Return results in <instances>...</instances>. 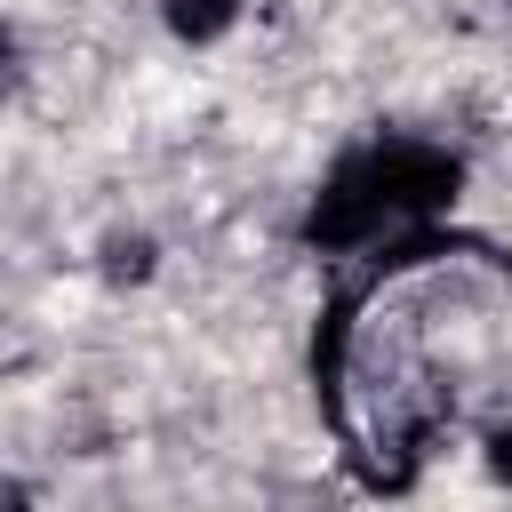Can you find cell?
<instances>
[{
  "label": "cell",
  "instance_id": "1",
  "mask_svg": "<svg viewBox=\"0 0 512 512\" xmlns=\"http://www.w3.org/2000/svg\"><path fill=\"white\" fill-rule=\"evenodd\" d=\"M360 168H368V192L384 200V216H392V224L440 216V208L456 200V184H464V160H456V152H440V144H416V136L368 144V152H360Z\"/></svg>",
  "mask_w": 512,
  "mask_h": 512
},
{
  "label": "cell",
  "instance_id": "2",
  "mask_svg": "<svg viewBox=\"0 0 512 512\" xmlns=\"http://www.w3.org/2000/svg\"><path fill=\"white\" fill-rule=\"evenodd\" d=\"M392 232V216H384V200L368 192V168H360V152L344 160V168H328V184L312 192V208H304V240L312 248H368V240H384Z\"/></svg>",
  "mask_w": 512,
  "mask_h": 512
},
{
  "label": "cell",
  "instance_id": "3",
  "mask_svg": "<svg viewBox=\"0 0 512 512\" xmlns=\"http://www.w3.org/2000/svg\"><path fill=\"white\" fill-rule=\"evenodd\" d=\"M232 24H240V0H168V32H176V40H192V48L224 40Z\"/></svg>",
  "mask_w": 512,
  "mask_h": 512
},
{
  "label": "cell",
  "instance_id": "4",
  "mask_svg": "<svg viewBox=\"0 0 512 512\" xmlns=\"http://www.w3.org/2000/svg\"><path fill=\"white\" fill-rule=\"evenodd\" d=\"M112 280H136V272H152V240H112V264H104Z\"/></svg>",
  "mask_w": 512,
  "mask_h": 512
},
{
  "label": "cell",
  "instance_id": "5",
  "mask_svg": "<svg viewBox=\"0 0 512 512\" xmlns=\"http://www.w3.org/2000/svg\"><path fill=\"white\" fill-rule=\"evenodd\" d=\"M488 472L512 480V416H496V432H488Z\"/></svg>",
  "mask_w": 512,
  "mask_h": 512
},
{
  "label": "cell",
  "instance_id": "6",
  "mask_svg": "<svg viewBox=\"0 0 512 512\" xmlns=\"http://www.w3.org/2000/svg\"><path fill=\"white\" fill-rule=\"evenodd\" d=\"M0 512H32V504H24V496H16L8 480H0Z\"/></svg>",
  "mask_w": 512,
  "mask_h": 512
},
{
  "label": "cell",
  "instance_id": "7",
  "mask_svg": "<svg viewBox=\"0 0 512 512\" xmlns=\"http://www.w3.org/2000/svg\"><path fill=\"white\" fill-rule=\"evenodd\" d=\"M0 64H8V32H0Z\"/></svg>",
  "mask_w": 512,
  "mask_h": 512
}]
</instances>
